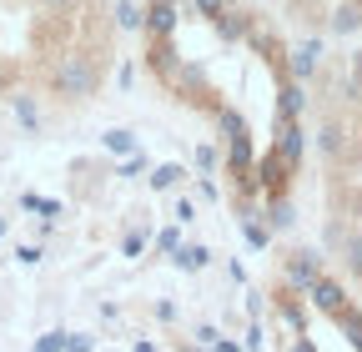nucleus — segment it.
<instances>
[{"mask_svg":"<svg viewBox=\"0 0 362 352\" xmlns=\"http://www.w3.org/2000/svg\"><path fill=\"white\" fill-rule=\"evenodd\" d=\"M51 86H56V96H66V101H90L96 86H101V66L90 56H61Z\"/></svg>","mask_w":362,"mask_h":352,"instance_id":"nucleus-1","label":"nucleus"},{"mask_svg":"<svg viewBox=\"0 0 362 352\" xmlns=\"http://www.w3.org/2000/svg\"><path fill=\"white\" fill-rule=\"evenodd\" d=\"M317 277H322V252L297 247V252H287V257H282V287H287V292L307 297V287H312Z\"/></svg>","mask_w":362,"mask_h":352,"instance_id":"nucleus-2","label":"nucleus"},{"mask_svg":"<svg viewBox=\"0 0 362 352\" xmlns=\"http://www.w3.org/2000/svg\"><path fill=\"white\" fill-rule=\"evenodd\" d=\"M272 151H277V156L297 171V166H302V156H307V131H302V121L277 116V126H272Z\"/></svg>","mask_w":362,"mask_h":352,"instance_id":"nucleus-3","label":"nucleus"},{"mask_svg":"<svg viewBox=\"0 0 362 352\" xmlns=\"http://www.w3.org/2000/svg\"><path fill=\"white\" fill-rule=\"evenodd\" d=\"M307 302L317 307V312H327L332 322H337V317L347 312V307H352V297H347V287H342L337 277H327V272H322V277H317V282L307 287Z\"/></svg>","mask_w":362,"mask_h":352,"instance_id":"nucleus-4","label":"nucleus"},{"mask_svg":"<svg viewBox=\"0 0 362 352\" xmlns=\"http://www.w3.org/2000/svg\"><path fill=\"white\" fill-rule=\"evenodd\" d=\"M317 66H322V40H297L292 56H287V76L307 86V81L317 76Z\"/></svg>","mask_w":362,"mask_h":352,"instance_id":"nucleus-5","label":"nucleus"},{"mask_svg":"<svg viewBox=\"0 0 362 352\" xmlns=\"http://www.w3.org/2000/svg\"><path fill=\"white\" fill-rule=\"evenodd\" d=\"M171 267H176V272H206V267H211V247H202V242H181V247L171 252Z\"/></svg>","mask_w":362,"mask_h":352,"instance_id":"nucleus-6","label":"nucleus"},{"mask_svg":"<svg viewBox=\"0 0 362 352\" xmlns=\"http://www.w3.org/2000/svg\"><path fill=\"white\" fill-rule=\"evenodd\" d=\"M262 222H267V232H292V227H297V206H292V196L262 201Z\"/></svg>","mask_w":362,"mask_h":352,"instance_id":"nucleus-7","label":"nucleus"},{"mask_svg":"<svg viewBox=\"0 0 362 352\" xmlns=\"http://www.w3.org/2000/svg\"><path fill=\"white\" fill-rule=\"evenodd\" d=\"M171 30H176V6L151 0V6H146V35L151 40H171Z\"/></svg>","mask_w":362,"mask_h":352,"instance_id":"nucleus-8","label":"nucleus"},{"mask_svg":"<svg viewBox=\"0 0 362 352\" xmlns=\"http://www.w3.org/2000/svg\"><path fill=\"white\" fill-rule=\"evenodd\" d=\"M302 111H307V96H302V81H282V96H277V116H287V121H302Z\"/></svg>","mask_w":362,"mask_h":352,"instance_id":"nucleus-9","label":"nucleus"},{"mask_svg":"<svg viewBox=\"0 0 362 352\" xmlns=\"http://www.w3.org/2000/svg\"><path fill=\"white\" fill-rule=\"evenodd\" d=\"M101 146H106L111 156H136V151H141V141H136L131 126H111L106 136H101Z\"/></svg>","mask_w":362,"mask_h":352,"instance_id":"nucleus-10","label":"nucleus"},{"mask_svg":"<svg viewBox=\"0 0 362 352\" xmlns=\"http://www.w3.org/2000/svg\"><path fill=\"white\" fill-rule=\"evenodd\" d=\"M211 121H216V131H221V141L247 136V116H242V111H232V106H216V111H211Z\"/></svg>","mask_w":362,"mask_h":352,"instance_id":"nucleus-11","label":"nucleus"},{"mask_svg":"<svg viewBox=\"0 0 362 352\" xmlns=\"http://www.w3.org/2000/svg\"><path fill=\"white\" fill-rule=\"evenodd\" d=\"M187 182V166L181 161H166V166H151V192H171Z\"/></svg>","mask_w":362,"mask_h":352,"instance_id":"nucleus-12","label":"nucleus"},{"mask_svg":"<svg viewBox=\"0 0 362 352\" xmlns=\"http://www.w3.org/2000/svg\"><path fill=\"white\" fill-rule=\"evenodd\" d=\"M317 146H322V156H342V146H347L342 121H322V131H317Z\"/></svg>","mask_w":362,"mask_h":352,"instance_id":"nucleus-13","label":"nucleus"},{"mask_svg":"<svg viewBox=\"0 0 362 352\" xmlns=\"http://www.w3.org/2000/svg\"><path fill=\"white\" fill-rule=\"evenodd\" d=\"M242 237H247L252 252H267V247H272V232H267L262 216H242Z\"/></svg>","mask_w":362,"mask_h":352,"instance_id":"nucleus-14","label":"nucleus"},{"mask_svg":"<svg viewBox=\"0 0 362 352\" xmlns=\"http://www.w3.org/2000/svg\"><path fill=\"white\" fill-rule=\"evenodd\" d=\"M342 267L362 282V232H347L342 237Z\"/></svg>","mask_w":362,"mask_h":352,"instance_id":"nucleus-15","label":"nucleus"},{"mask_svg":"<svg viewBox=\"0 0 362 352\" xmlns=\"http://www.w3.org/2000/svg\"><path fill=\"white\" fill-rule=\"evenodd\" d=\"M111 16H116V30H146V11H141V6H131V0H121Z\"/></svg>","mask_w":362,"mask_h":352,"instance_id":"nucleus-16","label":"nucleus"},{"mask_svg":"<svg viewBox=\"0 0 362 352\" xmlns=\"http://www.w3.org/2000/svg\"><path fill=\"white\" fill-rule=\"evenodd\" d=\"M337 327H342L347 347H352V352H362V312H357V307H347V312L337 317Z\"/></svg>","mask_w":362,"mask_h":352,"instance_id":"nucleus-17","label":"nucleus"},{"mask_svg":"<svg viewBox=\"0 0 362 352\" xmlns=\"http://www.w3.org/2000/svg\"><path fill=\"white\" fill-rule=\"evenodd\" d=\"M21 206H25V211H40L45 222H56V216H61V201L40 196V192H21Z\"/></svg>","mask_w":362,"mask_h":352,"instance_id":"nucleus-18","label":"nucleus"},{"mask_svg":"<svg viewBox=\"0 0 362 352\" xmlns=\"http://www.w3.org/2000/svg\"><path fill=\"white\" fill-rule=\"evenodd\" d=\"M362 25V6H337V16H332V35H352Z\"/></svg>","mask_w":362,"mask_h":352,"instance_id":"nucleus-19","label":"nucleus"},{"mask_svg":"<svg viewBox=\"0 0 362 352\" xmlns=\"http://www.w3.org/2000/svg\"><path fill=\"white\" fill-rule=\"evenodd\" d=\"M16 116H21V126H25V131H40V111H35V101H30V96H16Z\"/></svg>","mask_w":362,"mask_h":352,"instance_id":"nucleus-20","label":"nucleus"},{"mask_svg":"<svg viewBox=\"0 0 362 352\" xmlns=\"http://www.w3.org/2000/svg\"><path fill=\"white\" fill-rule=\"evenodd\" d=\"M197 216H202V211H197V201H192V196H181V201L171 206V222H176V227H192Z\"/></svg>","mask_w":362,"mask_h":352,"instance_id":"nucleus-21","label":"nucleus"},{"mask_svg":"<svg viewBox=\"0 0 362 352\" xmlns=\"http://www.w3.org/2000/svg\"><path fill=\"white\" fill-rule=\"evenodd\" d=\"M216 30H221L226 40H242V35H247V16H242V11H232V20L221 16V20H216Z\"/></svg>","mask_w":362,"mask_h":352,"instance_id":"nucleus-22","label":"nucleus"},{"mask_svg":"<svg viewBox=\"0 0 362 352\" xmlns=\"http://www.w3.org/2000/svg\"><path fill=\"white\" fill-rule=\"evenodd\" d=\"M66 337H71V332H61V327H51V332H45V337H35V347H30V352H66Z\"/></svg>","mask_w":362,"mask_h":352,"instance_id":"nucleus-23","label":"nucleus"},{"mask_svg":"<svg viewBox=\"0 0 362 352\" xmlns=\"http://www.w3.org/2000/svg\"><path fill=\"white\" fill-rule=\"evenodd\" d=\"M151 247H156V252H166V257H171V252H176V247H181V227H161V232H156V237H151Z\"/></svg>","mask_w":362,"mask_h":352,"instance_id":"nucleus-24","label":"nucleus"},{"mask_svg":"<svg viewBox=\"0 0 362 352\" xmlns=\"http://www.w3.org/2000/svg\"><path fill=\"white\" fill-rule=\"evenodd\" d=\"M192 11L206 16V20H221L226 16V0H192Z\"/></svg>","mask_w":362,"mask_h":352,"instance_id":"nucleus-25","label":"nucleus"},{"mask_svg":"<svg viewBox=\"0 0 362 352\" xmlns=\"http://www.w3.org/2000/svg\"><path fill=\"white\" fill-rule=\"evenodd\" d=\"M146 252V232H126L121 237V257H141Z\"/></svg>","mask_w":362,"mask_h":352,"instance_id":"nucleus-26","label":"nucleus"},{"mask_svg":"<svg viewBox=\"0 0 362 352\" xmlns=\"http://www.w3.org/2000/svg\"><path fill=\"white\" fill-rule=\"evenodd\" d=\"M40 257H45V252H40L35 242H25V247H16V262H21V267H40Z\"/></svg>","mask_w":362,"mask_h":352,"instance_id":"nucleus-27","label":"nucleus"},{"mask_svg":"<svg viewBox=\"0 0 362 352\" xmlns=\"http://www.w3.org/2000/svg\"><path fill=\"white\" fill-rule=\"evenodd\" d=\"M66 352H96V337H90V332H71L66 337Z\"/></svg>","mask_w":362,"mask_h":352,"instance_id":"nucleus-28","label":"nucleus"},{"mask_svg":"<svg viewBox=\"0 0 362 352\" xmlns=\"http://www.w3.org/2000/svg\"><path fill=\"white\" fill-rule=\"evenodd\" d=\"M197 171H202V176L216 171V146H197Z\"/></svg>","mask_w":362,"mask_h":352,"instance_id":"nucleus-29","label":"nucleus"},{"mask_svg":"<svg viewBox=\"0 0 362 352\" xmlns=\"http://www.w3.org/2000/svg\"><path fill=\"white\" fill-rule=\"evenodd\" d=\"M192 342H197V347H216V342H221V332H216L211 322H202V327L192 332Z\"/></svg>","mask_w":362,"mask_h":352,"instance_id":"nucleus-30","label":"nucleus"},{"mask_svg":"<svg viewBox=\"0 0 362 352\" xmlns=\"http://www.w3.org/2000/svg\"><path fill=\"white\" fill-rule=\"evenodd\" d=\"M141 171H146V156H141V151H136V156H126V161L116 166V176H141Z\"/></svg>","mask_w":362,"mask_h":352,"instance_id":"nucleus-31","label":"nucleus"},{"mask_svg":"<svg viewBox=\"0 0 362 352\" xmlns=\"http://www.w3.org/2000/svg\"><path fill=\"white\" fill-rule=\"evenodd\" d=\"M242 347H247V352H257V347H262V322H252V327H247V342H242Z\"/></svg>","mask_w":362,"mask_h":352,"instance_id":"nucleus-32","label":"nucleus"},{"mask_svg":"<svg viewBox=\"0 0 362 352\" xmlns=\"http://www.w3.org/2000/svg\"><path fill=\"white\" fill-rule=\"evenodd\" d=\"M197 192H202L206 201H216V182H211V176H197Z\"/></svg>","mask_w":362,"mask_h":352,"instance_id":"nucleus-33","label":"nucleus"},{"mask_svg":"<svg viewBox=\"0 0 362 352\" xmlns=\"http://www.w3.org/2000/svg\"><path fill=\"white\" fill-rule=\"evenodd\" d=\"M287 352H317V342L302 332V337H292V347H287Z\"/></svg>","mask_w":362,"mask_h":352,"instance_id":"nucleus-34","label":"nucleus"},{"mask_svg":"<svg viewBox=\"0 0 362 352\" xmlns=\"http://www.w3.org/2000/svg\"><path fill=\"white\" fill-rule=\"evenodd\" d=\"M211 352H247V347H242V342H237V337H221V342H216V347H211Z\"/></svg>","mask_w":362,"mask_h":352,"instance_id":"nucleus-35","label":"nucleus"},{"mask_svg":"<svg viewBox=\"0 0 362 352\" xmlns=\"http://www.w3.org/2000/svg\"><path fill=\"white\" fill-rule=\"evenodd\" d=\"M131 352H156V342H151V337H136V342H131Z\"/></svg>","mask_w":362,"mask_h":352,"instance_id":"nucleus-36","label":"nucleus"},{"mask_svg":"<svg viewBox=\"0 0 362 352\" xmlns=\"http://www.w3.org/2000/svg\"><path fill=\"white\" fill-rule=\"evenodd\" d=\"M40 6H51V11H66V6H76V0H40Z\"/></svg>","mask_w":362,"mask_h":352,"instance_id":"nucleus-37","label":"nucleus"},{"mask_svg":"<svg viewBox=\"0 0 362 352\" xmlns=\"http://www.w3.org/2000/svg\"><path fill=\"white\" fill-rule=\"evenodd\" d=\"M181 352H211V347H197V342H181Z\"/></svg>","mask_w":362,"mask_h":352,"instance_id":"nucleus-38","label":"nucleus"},{"mask_svg":"<svg viewBox=\"0 0 362 352\" xmlns=\"http://www.w3.org/2000/svg\"><path fill=\"white\" fill-rule=\"evenodd\" d=\"M0 237H6V216H0Z\"/></svg>","mask_w":362,"mask_h":352,"instance_id":"nucleus-39","label":"nucleus"},{"mask_svg":"<svg viewBox=\"0 0 362 352\" xmlns=\"http://www.w3.org/2000/svg\"><path fill=\"white\" fill-rule=\"evenodd\" d=\"M161 6H176V0H161Z\"/></svg>","mask_w":362,"mask_h":352,"instance_id":"nucleus-40","label":"nucleus"}]
</instances>
